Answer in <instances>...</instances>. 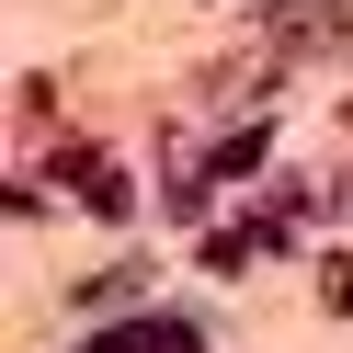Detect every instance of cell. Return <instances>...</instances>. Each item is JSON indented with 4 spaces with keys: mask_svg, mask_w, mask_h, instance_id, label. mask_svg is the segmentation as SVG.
Listing matches in <instances>:
<instances>
[{
    "mask_svg": "<svg viewBox=\"0 0 353 353\" xmlns=\"http://www.w3.org/2000/svg\"><path fill=\"white\" fill-rule=\"evenodd\" d=\"M274 57H342L353 46V0H274Z\"/></svg>",
    "mask_w": 353,
    "mask_h": 353,
    "instance_id": "1",
    "label": "cell"
}]
</instances>
